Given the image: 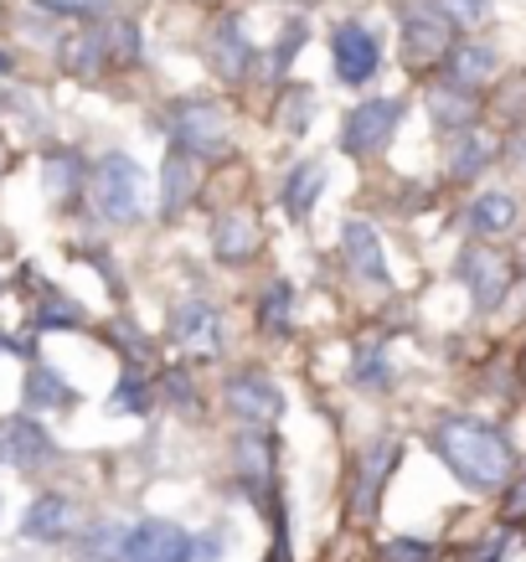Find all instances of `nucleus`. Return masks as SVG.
<instances>
[{"label": "nucleus", "mask_w": 526, "mask_h": 562, "mask_svg": "<svg viewBox=\"0 0 526 562\" xmlns=\"http://www.w3.org/2000/svg\"><path fill=\"white\" fill-rule=\"evenodd\" d=\"M434 443H439L444 464H449L465 485H475V491H495V485L511 480V443L501 439L495 428L475 424V418H449V424H439Z\"/></svg>", "instance_id": "1"}, {"label": "nucleus", "mask_w": 526, "mask_h": 562, "mask_svg": "<svg viewBox=\"0 0 526 562\" xmlns=\"http://www.w3.org/2000/svg\"><path fill=\"white\" fill-rule=\"evenodd\" d=\"M139 166L130 155H103L88 191H93V206H99L103 222H130L139 212Z\"/></svg>", "instance_id": "2"}, {"label": "nucleus", "mask_w": 526, "mask_h": 562, "mask_svg": "<svg viewBox=\"0 0 526 562\" xmlns=\"http://www.w3.org/2000/svg\"><path fill=\"white\" fill-rule=\"evenodd\" d=\"M398 120H403V103H398V99H367V103H357V109L346 114V130H340V135H346V150H351V155H377L392 139Z\"/></svg>", "instance_id": "3"}, {"label": "nucleus", "mask_w": 526, "mask_h": 562, "mask_svg": "<svg viewBox=\"0 0 526 562\" xmlns=\"http://www.w3.org/2000/svg\"><path fill=\"white\" fill-rule=\"evenodd\" d=\"M191 537L176 521H139L130 537H124L120 562H191Z\"/></svg>", "instance_id": "4"}, {"label": "nucleus", "mask_w": 526, "mask_h": 562, "mask_svg": "<svg viewBox=\"0 0 526 562\" xmlns=\"http://www.w3.org/2000/svg\"><path fill=\"white\" fill-rule=\"evenodd\" d=\"M377 63H382V52H377V36L367 32V26H357V21H346V26H336V36H331V68H336L340 83H367L377 72Z\"/></svg>", "instance_id": "5"}, {"label": "nucleus", "mask_w": 526, "mask_h": 562, "mask_svg": "<svg viewBox=\"0 0 526 562\" xmlns=\"http://www.w3.org/2000/svg\"><path fill=\"white\" fill-rule=\"evenodd\" d=\"M449 36H455V21L444 16V11H434V5H418V11H407L403 16L407 63H428V57L449 52Z\"/></svg>", "instance_id": "6"}, {"label": "nucleus", "mask_w": 526, "mask_h": 562, "mask_svg": "<svg viewBox=\"0 0 526 562\" xmlns=\"http://www.w3.org/2000/svg\"><path fill=\"white\" fill-rule=\"evenodd\" d=\"M176 139H181L187 155H217L222 145H227V139H222L217 109H206V103H181V109H176Z\"/></svg>", "instance_id": "7"}, {"label": "nucleus", "mask_w": 526, "mask_h": 562, "mask_svg": "<svg viewBox=\"0 0 526 562\" xmlns=\"http://www.w3.org/2000/svg\"><path fill=\"white\" fill-rule=\"evenodd\" d=\"M47 434L32 424V418H11V424L0 428V460L16 464V470H32V464L47 460Z\"/></svg>", "instance_id": "8"}, {"label": "nucleus", "mask_w": 526, "mask_h": 562, "mask_svg": "<svg viewBox=\"0 0 526 562\" xmlns=\"http://www.w3.org/2000/svg\"><path fill=\"white\" fill-rule=\"evenodd\" d=\"M227 403H233V413L248 418V424H269L273 413H279V392H273V382H264V376H238V382L227 387Z\"/></svg>", "instance_id": "9"}, {"label": "nucleus", "mask_w": 526, "mask_h": 562, "mask_svg": "<svg viewBox=\"0 0 526 562\" xmlns=\"http://www.w3.org/2000/svg\"><path fill=\"white\" fill-rule=\"evenodd\" d=\"M346 258H351V269L361 273V279H388V263H382V243H377V233L367 227V222H346Z\"/></svg>", "instance_id": "10"}, {"label": "nucleus", "mask_w": 526, "mask_h": 562, "mask_svg": "<svg viewBox=\"0 0 526 562\" xmlns=\"http://www.w3.org/2000/svg\"><path fill=\"white\" fill-rule=\"evenodd\" d=\"M72 527V506L68 501H57V495H42V501H32V512H26V521H21V531L26 537H63V531Z\"/></svg>", "instance_id": "11"}, {"label": "nucleus", "mask_w": 526, "mask_h": 562, "mask_svg": "<svg viewBox=\"0 0 526 562\" xmlns=\"http://www.w3.org/2000/svg\"><path fill=\"white\" fill-rule=\"evenodd\" d=\"M470 227H475V233H485V238H495V233H511V227H516V202H511L506 191L480 196V202L470 206Z\"/></svg>", "instance_id": "12"}, {"label": "nucleus", "mask_w": 526, "mask_h": 562, "mask_svg": "<svg viewBox=\"0 0 526 562\" xmlns=\"http://www.w3.org/2000/svg\"><path fill=\"white\" fill-rule=\"evenodd\" d=\"M465 279L475 284L480 305H495V300H501V290H506V263H501L495 254H470V258H465Z\"/></svg>", "instance_id": "13"}, {"label": "nucleus", "mask_w": 526, "mask_h": 562, "mask_svg": "<svg viewBox=\"0 0 526 562\" xmlns=\"http://www.w3.org/2000/svg\"><path fill=\"white\" fill-rule=\"evenodd\" d=\"M325 187V171L310 160V166H300V171L284 181V206H289V217H305L310 206H315V196H321Z\"/></svg>", "instance_id": "14"}, {"label": "nucleus", "mask_w": 526, "mask_h": 562, "mask_svg": "<svg viewBox=\"0 0 526 562\" xmlns=\"http://www.w3.org/2000/svg\"><path fill=\"white\" fill-rule=\"evenodd\" d=\"M254 248V222L243 217V212H227V222L217 227V254L233 263V258H243Z\"/></svg>", "instance_id": "15"}, {"label": "nucleus", "mask_w": 526, "mask_h": 562, "mask_svg": "<svg viewBox=\"0 0 526 562\" xmlns=\"http://www.w3.org/2000/svg\"><path fill=\"white\" fill-rule=\"evenodd\" d=\"M449 72H455L459 83H480V78L495 72V52L491 47H459L455 57H449Z\"/></svg>", "instance_id": "16"}, {"label": "nucleus", "mask_w": 526, "mask_h": 562, "mask_svg": "<svg viewBox=\"0 0 526 562\" xmlns=\"http://www.w3.org/2000/svg\"><path fill=\"white\" fill-rule=\"evenodd\" d=\"M166 212H181L187 206V196H191V155L187 150H176L170 155V166H166Z\"/></svg>", "instance_id": "17"}, {"label": "nucleus", "mask_w": 526, "mask_h": 562, "mask_svg": "<svg viewBox=\"0 0 526 562\" xmlns=\"http://www.w3.org/2000/svg\"><path fill=\"white\" fill-rule=\"evenodd\" d=\"M181 336H187L191 351H217V321H212L202 305H191L187 315H181Z\"/></svg>", "instance_id": "18"}, {"label": "nucleus", "mask_w": 526, "mask_h": 562, "mask_svg": "<svg viewBox=\"0 0 526 562\" xmlns=\"http://www.w3.org/2000/svg\"><path fill=\"white\" fill-rule=\"evenodd\" d=\"M26 397L42 403V408H57V403H68V387H57V372H36L32 387H26Z\"/></svg>", "instance_id": "19"}, {"label": "nucleus", "mask_w": 526, "mask_h": 562, "mask_svg": "<svg viewBox=\"0 0 526 562\" xmlns=\"http://www.w3.org/2000/svg\"><path fill=\"white\" fill-rule=\"evenodd\" d=\"M439 11L455 21V26H475V21L485 16V0H439Z\"/></svg>", "instance_id": "20"}, {"label": "nucleus", "mask_w": 526, "mask_h": 562, "mask_svg": "<svg viewBox=\"0 0 526 562\" xmlns=\"http://www.w3.org/2000/svg\"><path fill=\"white\" fill-rule=\"evenodd\" d=\"M485 160H491V145H485V139H470V145H465V155L455 160V171H459V176H470V171H480Z\"/></svg>", "instance_id": "21"}, {"label": "nucleus", "mask_w": 526, "mask_h": 562, "mask_svg": "<svg viewBox=\"0 0 526 562\" xmlns=\"http://www.w3.org/2000/svg\"><path fill=\"white\" fill-rule=\"evenodd\" d=\"M428 103H434V114H439L444 124H455V120H470V99L449 103V99H444V93H428Z\"/></svg>", "instance_id": "22"}, {"label": "nucleus", "mask_w": 526, "mask_h": 562, "mask_svg": "<svg viewBox=\"0 0 526 562\" xmlns=\"http://www.w3.org/2000/svg\"><path fill=\"white\" fill-rule=\"evenodd\" d=\"M5 68H11V57H5V52H0V72H5Z\"/></svg>", "instance_id": "23"}]
</instances>
